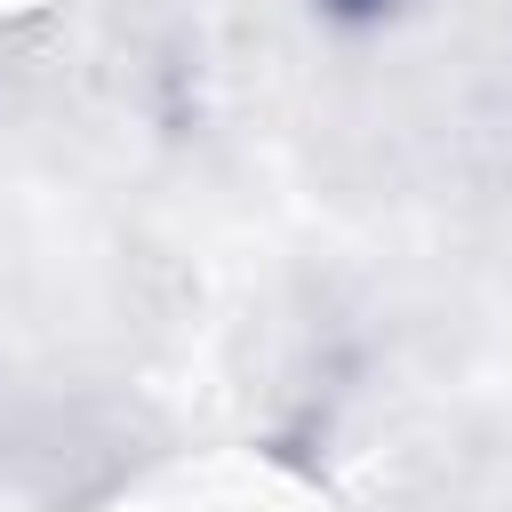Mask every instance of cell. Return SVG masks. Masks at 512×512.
I'll return each mask as SVG.
<instances>
[{
    "mask_svg": "<svg viewBox=\"0 0 512 512\" xmlns=\"http://www.w3.org/2000/svg\"><path fill=\"white\" fill-rule=\"evenodd\" d=\"M320 8H328L336 24H384V16L400 8V0H320Z\"/></svg>",
    "mask_w": 512,
    "mask_h": 512,
    "instance_id": "1",
    "label": "cell"
}]
</instances>
